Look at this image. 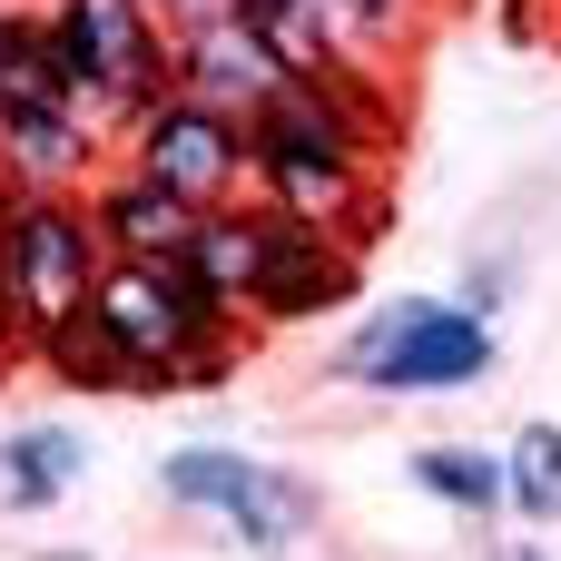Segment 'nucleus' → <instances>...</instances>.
I'll list each match as a JSON object with an SVG mask.
<instances>
[{"label":"nucleus","mask_w":561,"mask_h":561,"mask_svg":"<svg viewBox=\"0 0 561 561\" xmlns=\"http://www.w3.org/2000/svg\"><path fill=\"white\" fill-rule=\"evenodd\" d=\"M256 335H286V325H316V316H345L365 296V247L335 237L325 217H296L276 197H227L197 217V237L178 247Z\"/></svg>","instance_id":"nucleus-1"},{"label":"nucleus","mask_w":561,"mask_h":561,"mask_svg":"<svg viewBox=\"0 0 561 561\" xmlns=\"http://www.w3.org/2000/svg\"><path fill=\"white\" fill-rule=\"evenodd\" d=\"M89 306H99V325L118 335L138 394H217V385L256 355V325H247L187 256H108L99 286H89Z\"/></svg>","instance_id":"nucleus-2"},{"label":"nucleus","mask_w":561,"mask_h":561,"mask_svg":"<svg viewBox=\"0 0 561 561\" xmlns=\"http://www.w3.org/2000/svg\"><path fill=\"white\" fill-rule=\"evenodd\" d=\"M247 187L296 207V217H325L335 237H355L365 256L385 247L394 227V187H385V158L286 69L256 108H247Z\"/></svg>","instance_id":"nucleus-3"},{"label":"nucleus","mask_w":561,"mask_h":561,"mask_svg":"<svg viewBox=\"0 0 561 561\" xmlns=\"http://www.w3.org/2000/svg\"><path fill=\"white\" fill-rule=\"evenodd\" d=\"M493 365H503V335H493V316H473L463 296H385V306H365V316L335 335V355H325L335 385L385 394V404L463 394V385H483Z\"/></svg>","instance_id":"nucleus-4"},{"label":"nucleus","mask_w":561,"mask_h":561,"mask_svg":"<svg viewBox=\"0 0 561 561\" xmlns=\"http://www.w3.org/2000/svg\"><path fill=\"white\" fill-rule=\"evenodd\" d=\"M108 266L89 187H0V365H30L49 316H69Z\"/></svg>","instance_id":"nucleus-5"},{"label":"nucleus","mask_w":561,"mask_h":561,"mask_svg":"<svg viewBox=\"0 0 561 561\" xmlns=\"http://www.w3.org/2000/svg\"><path fill=\"white\" fill-rule=\"evenodd\" d=\"M39 30H49L59 79L89 99V118L108 138H128L178 89V39L148 0H39Z\"/></svg>","instance_id":"nucleus-6"},{"label":"nucleus","mask_w":561,"mask_h":561,"mask_svg":"<svg viewBox=\"0 0 561 561\" xmlns=\"http://www.w3.org/2000/svg\"><path fill=\"white\" fill-rule=\"evenodd\" d=\"M158 493L178 513L217 523L237 552H256V561H286L325 523V493L306 473H286L266 454H237V444H178V454H158Z\"/></svg>","instance_id":"nucleus-7"},{"label":"nucleus","mask_w":561,"mask_h":561,"mask_svg":"<svg viewBox=\"0 0 561 561\" xmlns=\"http://www.w3.org/2000/svg\"><path fill=\"white\" fill-rule=\"evenodd\" d=\"M118 168L178 187L187 207H227V197H247V118L217 108V99H197V89H168V99L118 138Z\"/></svg>","instance_id":"nucleus-8"},{"label":"nucleus","mask_w":561,"mask_h":561,"mask_svg":"<svg viewBox=\"0 0 561 561\" xmlns=\"http://www.w3.org/2000/svg\"><path fill=\"white\" fill-rule=\"evenodd\" d=\"M286 79V59L227 10V20H207V30H178V89H197V99H217V108H256L266 89Z\"/></svg>","instance_id":"nucleus-9"},{"label":"nucleus","mask_w":561,"mask_h":561,"mask_svg":"<svg viewBox=\"0 0 561 561\" xmlns=\"http://www.w3.org/2000/svg\"><path fill=\"white\" fill-rule=\"evenodd\" d=\"M89 217H99L108 256H178V247L197 237V217H207V207H187L178 187H158V178H138V168H99Z\"/></svg>","instance_id":"nucleus-10"},{"label":"nucleus","mask_w":561,"mask_h":561,"mask_svg":"<svg viewBox=\"0 0 561 561\" xmlns=\"http://www.w3.org/2000/svg\"><path fill=\"white\" fill-rule=\"evenodd\" d=\"M79 473H89L79 424H10L0 434V513H49L79 493Z\"/></svg>","instance_id":"nucleus-11"},{"label":"nucleus","mask_w":561,"mask_h":561,"mask_svg":"<svg viewBox=\"0 0 561 561\" xmlns=\"http://www.w3.org/2000/svg\"><path fill=\"white\" fill-rule=\"evenodd\" d=\"M30 365H39L59 394H138V385H128V355H118V335L99 325L89 296H79L69 316H49V335L30 345Z\"/></svg>","instance_id":"nucleus-12"},{"label":"nucleus","mask_w":561,"mask_h":561,"mask_svg":"<svg viewBox=\"0 0 561 561\" xmlns=\"http://www.w3.org/2000/svg\"><path fill=\"white\" fill-rule=\"evenodd\" d=\"M404 483H414L424 503H444V513H473V523L513 513V483H503V454H483V444H424V454L404 463Z\"/></svg>","instance_id":"nucleus-13"},{"label":"nucleus","mask_w":561,"mask_h":561,"mask_svg":"<svg viewBox=\"0 0 561 561\" xmlns=\"http://www.w3.org/2000/svg\"><path fill=\"white\" fill-rule=\"evenodd\" d=\"M503 483L523 523H561V424H523L503 444Z\"/></svg>","instance_id":"nucleus-14"},{"label":"nucleus","mask_w":561,"mask_h":561,"mask_svg":"<svg viewBox=\"0 0 561 561\" xmlns=\"http://www.w3.org/2000/svg\"><path fill=\"white\" fill-rule=\"evenodd\" d=\"M148 10L168 20V39H178V30H207V20H227V0H148Z\"/></svg>","instance_id":"nucleus-15"},{"label":"nucleus","mask_w":561,"mask_h":561,"mask_svg":"<svg viewBox=\"0 0 561 561\" xmlns=\"http://www.w3.org/2000/svg\"><path fill=\"white\" fill-rule=\"evenodd\" d=\"M503 561H552V552H542V542H513V552H503Z\"/></svg>","instance_id":"nucleus-16"}]
</instances>
